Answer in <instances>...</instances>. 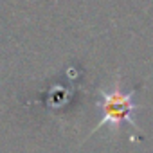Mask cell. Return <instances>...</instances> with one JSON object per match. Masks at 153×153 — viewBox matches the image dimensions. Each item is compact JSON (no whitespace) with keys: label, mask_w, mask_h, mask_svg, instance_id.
I'll list each match as a JSON object with an SVG mask.
<instances>
[{"label":"cell","mask_w":153,"mask_h":153,"mask_svg":"<svg viewBox=\"0 0 153 153\" xmlns=\"http://www.w3.org/2000/svg\"><path fill=\"white\" fill-rule=\"evenodd\" d=\"M97 112L99 124L96 130L106 128L110 131H119L124 124L135 126V96L133 92H124L121 88V81H114L108 88L99 90L97 94Z\"/></svg>","instance_id":"1"}]
</instances>
